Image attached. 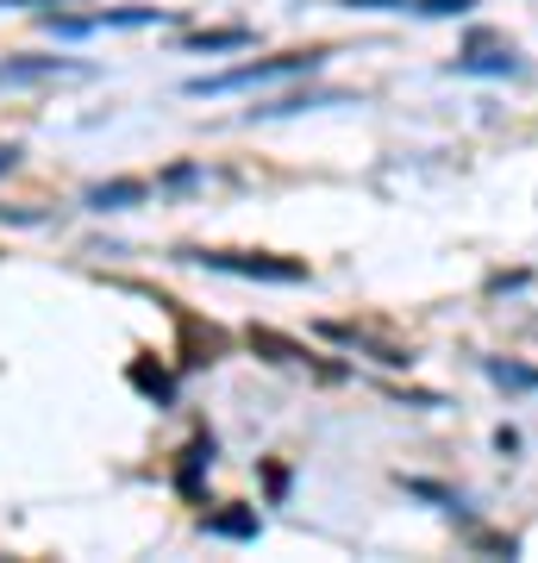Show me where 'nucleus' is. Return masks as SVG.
<instances>
[{"instance_id":"nucleus-1","label":"nucleus","mask_w":538,"mask_h":563,"mask_svg":"<svg viewBox=\"0 0 538 563\" xmlns=\"http://www.w3.org/2000/svg\"><path fill=\"white\" fill-rule=\"evenodd\" d=\"M319 63H326V51H295V57H251L239 63V69H226V76H195L188 81V95H244V88H270V81H288V76H314Z\"/></svg>"},{"instance_id":"nucleus-2","label":"nucleus","mask_w":538,"mask_h":563,"mask_svg":"<svg viewBox=\"0 0 538 563\" xmlns=\"http://www.w3.org/2000/svg\"><path fill=\"white\" fill-rule=\"evenodd\" d=\"M182 263H200V269H220V276H244V282H307V263L300 257H263V251H182Z\"/></svg>"},{"instance_id":"nucleus-3","label":"nucleus","mask_w":538,"mask_h":563,"mask_svg":"<svg viewBox=\"0 0 538 563\" xmlns=\"http://www.w3.org/2000/svg\"><path fill=\"white\" fill-rule=\"evenodd\" d=\"M44 25L57 38H95V32H132V25H169L163 7H120V13H95V20H63V13H44Z\"/></svg>"},{"instance_id":"nucleus-4","label":"nucleus","mask_w":538,"mask_h":563,"mask_svg":"<svg viewBox=\"0 0 538 563\" xmlns=\"http://www.w3.org/2000/svg\"><path fill=\"white\" fill-rule=\"evenodd\" d=\"M57 76H81V63H69V57H7V63H0V88L57 81Z\"/></svg>"},{"instance_id":"nucleus-5","label":"nucleus","mask_w":538,"mask_h":563,"mask_svg":"<svg viewBox=\"0 0 538 563\" xmlns=\"http://www.w3.org/2000/svg\"><path fill=\"white\" fill-rule=\"evenodd\" d=\"M151 201V181H95L88 195H81V207H95V213H125V207H144Z\"/></svg>"},{"instance_id":"nucleus-6","label":"nucleus","mask_w":538,"mask_h":563,"mask_svg":"<svg viewBox=\"0 0 538 563\" xmlns=\"http://www.w3.org/2000/svg\"><path fill=\"white\" fill-rule=\"evenodd\" d=\"M213 451H220V444H213V432H200V439L182 451V470H176L182 495H200V470H213Z\"/></svg>"},{"instance_id":"nucleus-7","label":"nucleus","mask_w":538,"mask_h":563,"mask_svg":"<svg viewBox=\"0 0 538 563\" xmlns=\"http://www.w3.org/2000/svg\"><path fill=\"white\" fill-rule=\"evenodd\" d=\"M526 63L514 51H476V57H458L451 63V76H519Z\"/></svg>"},{"instance_id":"nucleus-8","label":"nucleus","mask_w":538,"mask_h":563,"mask_svg":"<svg viewBox=\"0 0 538 563\" xmlns=\"http://www.w3.org/2000/svg\"><path fill=\"white\" fill-rule=\"evenodd\" d=\"M207 532L213 539H257L263 520H257V507H226V514H207Z\"/></svg>"},{"instance_id":"nucleus-9","label":"nucleus","mask_w":538,"mask_h":563,"mask_svg":"<svg viewBox=\"0 0 538 563\" xmlns=\"http://www.w3.org/2000/svg\"><path fill=\"white\" fill-rule=\"evenodd\" d=\"M307 107H344V95H288V101L251 107V120H288V113H307Z\"/></svg>"},{"instance_id":"nucleus-10","label":"nucleus","mask_w":538,"mask_h":563,"mask_svg":"<svg viewBox=\"0 0 538 563\" xmlns=\"http://www.w3.org/2000/svg\"><path fill=\"white\" fill-rule=\"evenodd\" d=\"M251 38H257L251 25H226V32H195V38H188V51H207V57H220V51H244Z\"/></svg>"},{"instance_id":"nucleus-11","label":"nucleus","mask_w":538,"mask_h":563,"mask_svg":"<svg viewBox=\"0 0 538 563\" xmlns=\"http://www.w3.org/2000/svg\"><path fill=\"white\" fill-rule=\"evenodd\" d=\"M482 369H488V383H501V388H538V369H532V363H514V357H482Z\"/></svg>"},{"instance_id":"nucleus-12","label":"nucleus","mask_w":538,"mask_h":563,"mask_svg":"<svg viewBox=\"0 0 538 563\" xmlns=\"http://www.w3.org/2000/svg\"><path fill=\"white\" fill-rule=\"evenodd\" d=\"M132 388H144V395H151L157 407H169V401H176V383H169L163 369H151V357H139V363H132Z\"/></svg>"},{"instance_id":"nucleus-13","label":"nucleus","mask_w":538,"mask_h":563,"mask_svg":"<svg viewBox=\"0 0 538 563\" xmlns=\"http://www.w3.org/2000/svg\"><path fill=\"white\" fill-rule=\"evenodd\" d=\"M400 488H407V495H419V501H439L444 514H463V495H451V488H439V483H419V476H400Z\"/></svg>"},{"instance_id":"nucleus-14","label":"nucleus","mask_w":538,"mask_h":563,"mask_svg":"<svg viewBox=\"0 0 538 563\" xmlns=\"http://www.w3.org/2000/svg\"><path fill=\"white\" fill-rule=\"evenodd\" d=\"M476 0H414V13L419 20H463Z\"/></svg>"},{"instance_id":"nucleus-15","label":"nucleus","mask_w":538,"mask_h":563,"mask_svg":"<svg viewBox=\"0 0 538 563\" xmlns=\"http://www.w3.org/2000/svg\"><path fill=\"white\" fill-rule=\"evenodd\" d=\"M251 344H263V351H276V363H307V351L288 339H276V332H251Z\"/></svg>"},{"instance_id":"nucleus-16","label":"nucleus","mask_w":538,"mask_h":563,"mask_svg":"<svg viewBox=\"0 0 538 563\" xmlns=\"http://www.w3.org/2000/svg\"><path fill=\"white\" fill-rule=\"evenodd\" d=\"M344 7H370V13H414V0H344Z\"/></svg>"},{"instance_id":"nucleus-17","label":"nucleus","mask_w":538,"mask_h":563,"mask_svg":"<svg viewBox=\"0 0 538 563\" xmlns=\"http://www.w3.org/2000/svg\"><path fill=\"white\" fill-rule=\"evenodd\" d=\"M13 163H20V151H13V144H0V176H7Z\"/></svg>"},{"instance_id":"nucleus-18","label":"nucleus","mask_w":538,"mask_h":563,"mask_svg":"<svg viewBox=\"0 0 538 563\" xmlns=\"http://www.w3.org/2000/svg\"><path fill=\"white\" fill-rule=\"evenodd\" d=\"M0 7H44V0H0Z\"/></svg>"}]
</instances>
